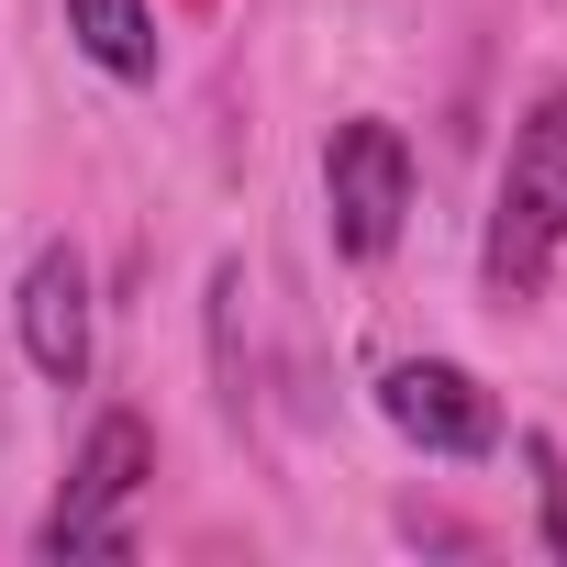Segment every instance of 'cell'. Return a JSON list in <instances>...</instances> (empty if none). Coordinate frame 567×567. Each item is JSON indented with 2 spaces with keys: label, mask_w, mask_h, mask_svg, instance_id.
I'll return each instance as SVG.
<instances>
[{
  "label": "cell",
  "mask_w": 567,
  "mask_h": 567,
  "mask_svg": "<svg viewBox=\"0 0 567 567\" xmlns=\"http://www.w3.org/2000/svg\"><path fill=\"white\" fill-rule=\"evenodd\" d=\"M556 245H567V90H545L512 123V167H501V200H489V290L534 301Z\"/></svg>",
  "instance_id": "obj_1"
},
{
  "label": "cell",
  "mask_w": 567,
  "mask_h": 567,
  "mask_svg": "<svg viewBox=\"0 0 567 567\" xmlns=\"http://www.w3.org/2000/svg\"><path fill=\"white\" fill-rule=\"evenodd\" d=\"M156 478V434H145V412H101L90 423V445H79V467H68V501L34 523V545L45 556H123L134 534H123V501Z\"/></svg>",
  "instance_id": "obj_2"
},
{
  "label": "cell",
  "mask_w": 567,
  "mask_h": 567,
  "mask_svg": "<svg viewBox=\"0 0 567 567\" xmlns=\"http://www.w3.org/2000/svg\"><path fill=\"white\" fill-rule=\"evenodd\" d=\"M323 212H334V256L379 267L401 245V212H412V145L401 123H346L323 145Z\"/></svg>",
  "instance_id": "obj_3"
},
{
  "label": "cell",
  "mask_w": 567,
  "mask_h": 567,
  "mask_svg": "<svg viewBox=\"0 0 567 567\" xmlns=\"http://www.w3.org/2000/svg\"><path fill=\"white\" fill-rule=\"evenodd\" d=\"M379 412H390V434H412L423 456H489V445H501V401H489L456 357H401V368L379 379Z\"/></svg>",
  "instance_id": "obj_4"
},
{
  "label": "cell",
  "mask_w": 567,
  "mask_h": 567,
  "mask_svg": "<svg viewBox=\"0 0 567 567\" xmlns=\"http://www.w3.org/2000/svg\"><path fill=\"white\" fill-rule=\"evenodd\" d=\"M23 357H34L56 390L90 379V267H79V245H45V256L23 267Z\"/></svg>",
  "instance_id": "obj_5"
},
{
  "label": "cell",
  "mask_w": 567,
  "mask_h": 567,
  "mask_svg": "<svg viewBox=\"0 0 567 567\" xmlns=\"http://www.w3.org/2000/svg\"><path fill=\"white\" fill-rule=\"evenodd\" d=\"M68 34L90 45V68L156 79V12H145V0H68Z\"/></svg>",
  "instance_id": "obj_6"
},
{
  "label": "cell",
  "mask_w": 567,
  "mask_h": 567,
  "mask_svg": "<svg viewBox=\"0 0 567 567\" xmlns=\"http://www.w3.org/2000/svg\"><path fill=\"white\" fill-rule=\"evenodd\" d=\"M523 467H534V501H545V556L567 567V456L545 434H523Z\"/></svg>",
  "instance_id": "obj_7"
}]
</instances>
